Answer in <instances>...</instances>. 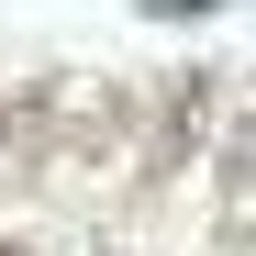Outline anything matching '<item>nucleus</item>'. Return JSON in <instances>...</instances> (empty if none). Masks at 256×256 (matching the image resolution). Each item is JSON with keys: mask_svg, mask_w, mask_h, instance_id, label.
Wrapping results in <instances>:
<instances>
[{"mask_svg": "<svg viewBox=\"0 0 256 256\" xmlns=\"http://www.w3.org/2000/svg\"><path fill=\"white\" fill-rule=\"evenodd\" d=\"M0 256H22V245H0Z\"/></svg>", "mask_w": 256, "mask_h": 256, "instance_id": "obj_1", "label": "nucleus"}]
</instances>
